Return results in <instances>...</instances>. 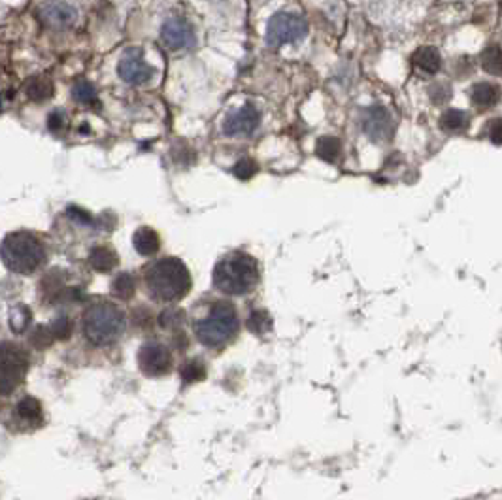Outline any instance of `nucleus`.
I'll return each instance as SVG.
<instances>
[{
    "instance_id": "f257e3e1",
    "label": "nucleus",
    "mask_w": 502,
    "mask_h": 500,
    "mask_svg": "<svg viewBox=\"0 0 502 500\" xmlns=\"http://www.w3.org/2000/svg\"><path fill=\"white\" fill-rule=\"evenodd\" d=\"M191 285L189 268L174 257L157 261L145 270V289L155 302H178L187 297Z\"/></svg>"
},
{
    "instance_id": "f03ea898",
    "label": "nucleus",
    "mask_w": 502,
    "mask_h": 500,
    "mask_svg": "<svg viewBox=\"0 0 502 500\" xmlns=\"http://www.w3.org/2000/svg\"><path fill=\"white\" fill-rule=\"evenodd\" d=\"M240 321L237 308L227 300H215L206 314L193 317V331L196 340L210 350H221L237 338Z\"/></svg>"
},
{
    "instance_id": "7ed1b4c3",
    "label": "nucleus",
    "mask_w": 502,
    "mask_h": 500,
    "mask_svg": "<svg viewBox=\"0 0 502 500\" xmlns=\"http://www.w3.org/2000/svg\"><path fill=\"white\" fill-rule=\"evenodd\" d=\"M257 261L242 251L227 254L214 268V287L229 297H244L259 283Z\"/></svg>"
},
{
    "instance_id": "20e7f679",
    "label": "nucleus",
    "mask_w": 502,
    "mask_h": 500,
    "mask_svg": "<svg viewBox=\"0 0 502 500\" xmlns=\"http://www.w3.org/2000/svg\"><path fill=\"white\" fill-rule=\"evenodd\" d=\"M0 259L8 270L16 274H32L46 261V247L27 230L10 232L0 244Z\"/></svg>"
},
{
    "instance_id": "39448f33",
    "label": "nucleus",
    "mask_w": 502,
    "mask_h": 500,
    "mask_svg": "<svg viewBox=\"0 0 502 500\" xmlns=\"http://www.w3.org/2000/svg\"><path fill=\"white\" fill-rule=\"evenodd\" d=\"M81 327L85 338L95 345H110L121 338L127 327L123 310L112 302H95L83 311Z\"/></svg>"
},
{
    "instance_id": "423d86ee",
    "label": "nucleus",
    "mask_w": 502,
    "mask_h": 500,
    "mask_svg": "<svg viewBox=\"0 0 502 500\" xmlns=\"http://www.w3.org/2000/svg\"><path fill=\"white\" fill-rule=\"evenodd\" d=\"M29 357L16 344L0 345V395H10L23 383Z\"/></svg>"
},
{
    "instance_id": "0eeeda50",
    "label": "nucleus",
    "mask_w": 502,
    "mask_h": 500,
    "mask_svg": "<svg viewBox=\"0 0 502 500\" xmlns=\"http://www.w3.org/2000/svg\"><path fill=\"white\" fill-rule=\"evenodd\" d=\"M306 32L308 25L300 16L289 12L276 13L266 25V44L270 47L293 44V42L302 40Z\"/></svg>"
},
{
    "instance_id": "6e6552de",
    "label": "nucleus",
    "mask_w": 502,
    "mask_h": 500,
    "mask_svg": "<svg viewBox=\"0 0 502 500\" xmlns=\"http://www.w3.org/2000/svg\"><path fill=\"white\" fill-rule=\"evenodd\" d=\"M138 367L150 378L167 376L174 367L172 351L161 342H145L138 351Z\"/></svg>"
},
{
    "instance_id": "1a4fd4ad",
    "label": "nucleus",
    "mask_w": 502,
    "mask_h": 500,
    "mask_svg": "<svg viewBox=\"0 0 502 500\" xmlns=\"http://www.w3.org/2000/svg\"><path fill=\"white\" fill-rule=\"evenodd\" d=\"M36 18L46 29L64 30L78 21V10L70 6L68 2L49 0V2L40 4V8L36 10Z\"/></svg>"
},
{
    "instance_id": "9d476101",
    "label": "nucleus",
    "mask_w": 502,
    "mask_h": 500,
    "mask_svg": "<svg viewBox=\"0 0 502 500\" xmlns=\"http://www.w3.org/2000/svg\"><path fill=\"white\" fill-rule=\"evenodd\" d=\"M117 72L121 76V80L131 83V85H142L153 76V66L145 63L142 49L131 47L119 61Z\"/></svg>"
},
{
    "instance_id": "9b49d317",
    "label": "nucleus",
    "mask_w": 502,
    "mask_h": 500,
    "mask_svg": "<svg viewBox=\"0 0 502 500\" xmlns=\"http://www.w3.org/2000/svg\"><path fill=\"white\" fill-rule=\"evenodd\" d=\"M259 112H257L255 106H251V104H246L244 108L237 109L234 114L227 117L223 131H225L227 136H249L255 129L259 127Z\"/></svg>"
},
{
    "instance_id": "f8f14e48",
    "label": "nucleus",
    "mask_w": 502,
    "mask_h": 500,
    "mask_svg": "<svg viewBox=\"0 0 502 500\" xmlns=\"http://www.w3.org/2000/svg\"><path fill=\"white\" fill-rule=\"evenodd\" d=\"M161 38L165 46L170 49H184L195 44V32L191 29V25L179 18L168 19L167 23L162 25Z\"/></svg>"
},
{
    "instance_id": "ddd939ff",
    "label": "nucleus",
    "mask_w": 502,
    "mask_h": 500,
    "mask_svg": "<svg viewBox=\"0 0 502 500\" xmlns=\"http://www.w3.org/2000/svg\"><path fill=\"white\" fill-rule=\"evenodd\" d=\"M364 131L374 142H386V140L391 138L395 125H393L389 112L381 106H374L369 112L366 121H364Z\"/></svg>"
},
{
    "instance_id": "4468645a",
    "label": "nucleus",
    "mask_w": 502,
    "mask_h": 500,
    "mask_svg": "<svg viewBox=\"0 0 502 500\" xmlns=\"http://www.w3.org/2000/svg\"><path fill=\"white\" fill-rule=\"evenodd\" d=\"M440 63H442L440 53L431 46L419 47V49L414 53V57H412L414 69H416V72H419L422 76L436 74V72L440 70Z\"/></svg>"
},
{
    "instance_id": "2eb2a0df",
    "label": "nucleus",
    "mask_w": 502,
    "mask_h": 500,
    "mask_svg": "<svg viewBox=\"0 0 502 500\" xmlns=\"http://www.w3.org/2000/svg\"><path fill=\"white\" fill-rule=\"evenodd\" d=\"M133 244L134 249H136L140 255L151 257V255H155L157 251H159L161 238H159V234H157L153 229H150V227H140V229L134 232Z\"/></svg>"
},
{
    "instance_id": "dca6fc26",
    "label": "nucleus",
    "mask_w": 502,
    "mask_h": 500,
    "mask_svg": "<svg viewBox=\"0 0 502 500\" xmlns=\"http://www.w3.org/2000/svg\"><path fill=\"white\" fill-rule=\"evenodd\" d=\"M25 93H27V97H29L30 100H35V102H44V100H47V98H52L53 97L52 78H47L46 74L30 78V80H27V83H25Z\"/></svg>"
},
{
    "instance_id": "f3484780",
    "label": "nucleus",
    "mask_w": 502,
    "mask_h": 500,
    "mask_svg": "<svg viewBox=\"0 0 502 500\" xmlns=\"http://www.w3.org/2000/svg\"><path fill=\"white\" fill-rule=\"evenodd\" d=\"M16 415L23 423H27V425H38V423H42V417H44L40 403L35 397L21 398L18 406H16Z\"/></svg>"
},
{
    "instance_id": "a211bd4d",
    "label": "nucleus",
    "mask_w": 502,
    "mask_h": 500,
    "mask_svg": "<svg viewBox=\"0 0 502 500\" xmlns=\"http://www.w3.org/2000/svg\"><path fill=\"white\" fill-rule=\"evenodd\" d=\"M89 263L97 272H110L117 265V254L110 247L98 246L89 255Z\"/></svg>"
},
{
    "instance_id": "6ab92c4d",
    "label": "nucleus",
    "mask_w": 502,
    "mask_h": 500,
    "mask_svg": "<svg viewBox=\"0 0 502 500\" xmlns=\"http://www.w3.org/2000/svg\"><path fill=\"white\" fill-rule=\"evenodd\" d=\"M340 150H342L340 140L335 138V136H323V138L318 140V145H316L318 157L327 162L338 161V157H340Z\"/></svg>"
},
{
    "instance_id": "aec40b11",
    "label": "nucleus",
    "mask_w": 502,
    "mask_h": 500,
    "mask_svg": "<svg viewBox=\"0 0 502 500\" xmlns=\"http://www.w3.org/2000/svg\"><path fill=\"white\" fill-rule=\"evenodd\" d=\"M134 291H136V283H134V278L131 274H119L112 283V293L116 294L117 299H133Z\"/></svg>"
},
{
    "instance_id": "412c9836",
    "label": "nucleus",
    "mask_w": 502,
    "mask_h": 500,
    "mask_svg": "<svg viewBox=\"0 0 502 500\" xmlns=\"http://www.w3.org/2000/svg\"><path fill=\"white\" fill-rule=\"evenodd\" d=\"M482 66L485 72H489L493 76L502 74V53L498 46L487 47L482 55Z\"/></svg>"
},
{
    "instance_id": "4be33fe9",
    "label": "nucleus",
    "mask_w": 502,
    "mask_h": 500,
    "mask_svg": "<svg viewBox=\"0 0 502 500\" xmlns=\"http://www.w3.org/2000/svg\"><path fill=\"white\" fill-rule=\"evenodd\" d=\"M440 127L448 131V133H457L467 127V115L462 114L461 109H448L442 119H440Z\"/></svg>"
},
{
    "instance_id": "5701e85b",
    "label": "nucleus",
    "mask_w": 502,
    "mask_h": 500,
    "mask_svg": "<svg viewBox=\"0 0 502 500\" xmlns=\"http://www.w3.org/2000/svg\"><path fill=\"white\" fill-rule=\"evenodd\" d=\"M30 321H32V314H30L29 308L23 304L16 306L12 314H10V327H12L13 333H25L27 327L30 325Z\"/></svg>"
},
{
    "instance_id": "b1692460",
    "label": "nucleus",
    "mask_w": 502,
    "mask_h": 500,
    "mask_svg": "<svg viewBox=\"0 0 502 500\" xmlns=\"http://www.w3.org/2000/svg\"><path fill=\"white\" fill-rule=\"evenodd\" d=\"M472 100L478 106H493L496 100V87L491 83H478L472 87Z\"/></svg>"
},
{
    "instance_id": "393cba45",
    "label": "nucleus",
    "mask_w": 502,
    "mask_h": 500,
    "mask_svg": "<svg viewBox=\"0 0 502 500\" xmlns=\"http://www.w3.org/2000/svg\"><path fill=\"white\" fill-rule=\"evenodd\" d=\"M72 97H74V100H78V102L81 104L97 102V91H95V87H92V83H89V81L85 80L76 81L74 87H72Z\"/></svg>"
},
{
    "instance_id": "a878e982",
    "label": "nucleus",
    "mask_w": 502,
    "mask_h": 500,
    "mask_svg": "<svg viewBox=\"0 0 502 500\" xmlns=\"http://www.w3.org/2000/svg\"><path fill=\"white\" fill-rule=\"evenodd\" d=\"M272 323L270 317L265 310H255L251 316L248 317V328L255 334H265L266 331H270Z\"/></svg>"
},
{
    "instance_id": "bb28decb",
    "label": "nucleus",
    "mask_w": 502,
    "mask_h": 500,
    "mask_svg": "<svg viewBox=\"0 0 502 500\" xmlns=\"http://www.w3.org/2000/svg\"><path fill=\"white\" fill-rule=\"evenodd\" d=\"M53 334L52 331H49V327H46V325H38V327L32 331V334H30V344L35 345L36 350H46V347H49L53 342Z\"/></svg>"
},
{
    "instance_id": "cd10ccee",
    "label": "nucleus",
    "mask_w": 502,
    "mask_h": 500,
    "mask_svg": "<svg viewBox=\"0 0 502 500\" xmlns=\"http://www.w3.org/2000/svg\"><path fill=\"white\" fill-rule=\"evenodd\" d=\"M49 331H52L55 340H68L70 334H72V321H70L66 316L57 317V319L52 321V325H49Z\"/></svg>"
},
{
    "instance_id": "c85d7f7f",
    "label": "nucleus",
    "mask_w": 502,
    "mask_h": 500,
    "mask_svg": "<svg viewBox=\"0 0 502 500\" xmlns=\"http://www.w3.org/2000/svg\"><path fill=\"white\" fill-rule=\"evenodd\" d=\"M206 376V370H204V364H201L198 361H191L185 362L184 368H181V378L184 381H198L201 378Z\"/></svg>"
},
{
    "instance_id": "c756f323",
    "label": "nucleus",
    "mask_w": 502,
    "mask_h": 500,
    "mask_svg": "<svg viewBox=\"0 0 502 500\" xmlns=\"http://www.w3.org/2000/svg\"><path fill=\"white\" fill-rule=\"evenodd\" d=\"M257 165H255V161H251V159H240V161L234 165V176H237L238 179H242V181H248V179H251L257 174Z\"/></svg>"
},
{
    "instance_id": "7c9ffc66",
    "label": "nucleus",
    "mask_w": 502,
    "mask_h": 500,
    "mask_svg": "<svg viewBox=\"0 0 502 500\" xmlns=\"http://www.w3.org/2000/svg\"><path fill=\"white\" fill-rule=\"evenodd\" d=\"M66 127H68V119H66V114H64L63 109H55V112L49 114V117H47V129L52 133H63V131H66Z\"/></svg>"
},
{
    "instance_id": "2f4dec72",
    "label": "nucleus",
    "mask_w": 502,
    "mask_h": 500,
    "mask_svg": "<svg viewBox=\"0 0 502 500\" xmlns=\"http://www.w3.org/2000/svg\"><path fill=\"white\" fill-rule=\"evenodd\" d=\"M68 215L72 219H76V221H80V223H91V215L87 212H83L81 208H76V206H70L68 208Z\"/></svg>"
},
{
    "instance_id": "473e14b6",
    "label": "nucleus",
    "mask_w": 502,
    "mask_h": 500,
    "mask_svg": "<svg viewBox=\"0 0 502 500\" xmlns=\"http://www.w3.org/2000/svg\"><path fill=\"white\" fill-rule=\"evenodd\" d=\"M501 133H502V121L496 117L495 121H493V125H491V140H493V144L501 145Z\"/></svg>"
}]
</instances>
